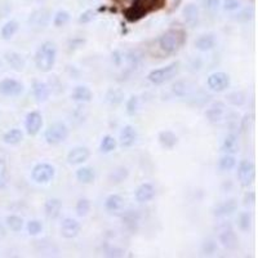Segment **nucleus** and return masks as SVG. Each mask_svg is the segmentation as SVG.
<instances>
[{
    "label": "nucleus",
    "instance_id": "4",
    "mask_svg": "<svg viewBox=\"0 0 258 258\" xmlns=\"http://www.w3.org/2000/svg\"><path fill=\"white\" fill-rule=\"evenodd\" d=\"M69 137V128L65 123L57 121L48 127V129L44 133V140L48 145H59L65 142Z\"/></svg>",
    "mask_w": 258,
    "mask_h": 258
},
{
    "label": "nucleus",
    "instance_id": "52",
    "mask_svg": "<svg viewBox=\"0 0 258 258\" xmlns=\"http://www.w3.org/2000/svg\"><path fill=\"white\" fill-rule=\"evenodd\" d=\"M129 1H133V0H129Z\"/></svg>",
    "mask_w": 258,
    "mask_h": 258
},
{
    "label": "nucleus",
    "instance_id": "14",
    "mask_svg": "<svg viewBox=\"0 0 258 258\" xmlns=\"http://www.w3.org/2000/svg\"><path fill=\"white\" fill-rule=\"evenodd\" d=\"M220 242H221L222 246L225 247L229 251H234V249L238 248V244H239V240H238L237 234L234 233V230L230 226L225 227L224 230L220 234Z\"/></svg>",
    "mask_w": 258,
    "mask_h": 258
},
{
    "label": "nucleus",
    "instance_id": "15",
    "mask_svg": "<svg viewBox=\"0 0 258 258\" xmlns=\"http://www.w3.org/2000/svg\"><path fill=\"white\" fill-rule=\"evenodd\" d=\"M138 138V133L136 131V128L132 125H125L120 132V146L127 149V147H132L136 143Z\"/></svg>",
    "mask_w": 258,
    "mask_h": 258
},
{
    "label": "nucleus",
    "instance_id": "45",
    "mask_svg": "<svg viewBox=\"0 0 258 258\" xmlns=\"http://www.w3.org/2000/svg\"><path fill=\"white\" fill-rule=\"evenodd\" d=\"M96 18V12L92 9H88L83 12L79 17V23H89L90 21H93Z\"/></svg>",
    "mask_w": 258,
    "mask_h": 258
},
{
    "label": "nucleus",
    "instance_id": "30",
    "mask_svg": "<svg viewBox=\"0 0 258 258\" xmlns=\"http://www.w3.org/2000/svg\"><path fill=\"white\" fill-rule=\"evenodd\" d=\"M18 22L17 21H8L5 25L1 27V37H3L4 40H10L16 32L18 31Z\"/></svg>",
    "mask_w": 258,
    "mask_h": 258
},
{
    "label": "nucleus",
    "instance_id": "1",
    "mask_svg": "<svg viewBox=\"0 0 258 258\" xmlns=\"http://www.w3.org/2000/svg\"><path fill=\"white\" fill-rule=\"evenodd\" d=\"M163 4L164 0H133V4L125 9L124 16L127 21L137 22L154 10L160 9Z\"/></svg>",
    "mask_w": 258,
    "mask_h": 258
},
{
    "label": "nucleus",
    "instance_id": "26",
    "mask_svg": "<svg viewBox=\"0 0 258 258\" xmlns=\"http://www.w3.org/2000/svg\"><path fill=\"white\" fill-rule=\"evenodd\" d=\"M123 206H124V200L118 194H112V195L107 196V199L105 200L106 211L111 212V213L120 211Z\"/></svg>",
    "mask_w": 258,
    "mask_h": 258
},
{
    "label": "nucleus",
    "instance_id": "33",
    "mask_svg": "<svg viewBox=\"0 0 258 258\" xmlns=\"http://www.w3.org/2000/svg\"><path fill=\"white\" fill-rule=\"evenodd\" d=\"M116 140L112 136H105V137L102 138V141H101V145H100V150L101 153L103 154H109V153H112L114 150L116 149Z\"/></svg>",
    "mask_w": 258,
    "mask_h": 258
},
{
    "label": "nucleus",
    "instance_id": "42",
    "mask_svg": "<svg viewBox=\"0 0 258 258\" xmlns=\"http://www.w3.org/2000/svg\"><path fill=\"white\" fill-rule=\"evenodd\" d=\"M26 229H27V233L30 234V235L35 237V235H39V234L41 233V230H43V225H41L40 221H37V220H32V221L27 222Z\"/></svg>",
    "mask_w": 258,
    "mask_h": 258
},
{
    "label": "nucleus",
    "instance_id": "48",
    "mask_svg": "<svg viewBox=\"0 0 258 258\" xmlns=\"http://www.w3.org/2000/svg\"><path fill=\"white\" fill-rule=\"evenodd\" d=\"M253 16V9H244L243 12L239 13V16H238L237 19L239 21H249V19L252 18Z\"/></svg>",
    "mask_w": 258,
    "mask_h": 258
},
{
    "label": "nucleus",
    "instance_id": "39",
    "mask_svg": "<svg viewBox=\"0 0 258 258\" xmlns=\"http://www.w3.org/2000/svg\"><path fill=\"white\" fill-rule=\"evenodd\" d=\"M75 211H76V215H78L79 217H85L90 211V202L88 199H85V198L84 199H80L76 203V208H75Z\"/></svg>",
    "mask_w": 258,
    "mask_h": 258
},
{
    "label": "nucleus",
    "instance_id": "40",
    "mask_svg": "<svg viewBox=\"0 0 258 258\" xmlns=\"http://www.w3.org/2000/svg\"><path fill=\"white\" fill-rule=\"evenodd\" d=\"M227 101L234 106H242L246 102V94L243 92H233V93L227 94Z\"/></svg>",
    "mask_w": 258,
    "mask_h": 258
},
{
    "label": "nucleus",
    "instance_id": "5",
    "mask_svg": "<svg viewBox=\"0 0 258 258\" xmlns=\"http://www.w3.org/2000/svg\"><path fill=\"white\" fill-rule=\"evenodd\" d=\"M178 70H180V62L176 61V62H172L171 65L168 66L153 70V71L147 75V79H149L153 84H163V83H165V81H168L169 79L173 78L174 75L178 72Z\"/></svg>",
    "mask_w": 258,
    "mask_h": 258
},
{
    "label": "nucleus",
    "instance_id": "37",
    "mask_svg": "<svg viewBox=\"0 0 258 258\" xmlns=\"http://www.w3.org/2000/svg\"><path fill=\"white\" fill-rule=\"evenodd\" d=\"M252 215L248 213V212H243L240 213L239 216V220H238V224H239L240 230L242 231H248L251 227H252Z\"/></svg>",
    "mask_w": 258,
    "mask_h": 258
},
{
    "label": "nucleus",
    "instance_id": "12",
    "mask_svg": "<svg viewBox=\"0 0 258 258\" xmlns=\"http://www.w3.org/2000/svg\"><path fill=\"white\" fill-rule=\"evenodd\" d=\"M80 224L74 218H65L61 224V235L65 239H74L80 233Z\"/></svg>",
    "mask_w": 258,
    "mask_h": 258
},
{
    "label": "nucleus",
    "instance_id": "50",
    "mask_svg": "<svg viewBox=\"0 0 258 258\" xmlns=\"http://www.w3.org/2000/svg\"><path fill=\"white\" fill-rule=\"evenodd\" d=\"M5 234H6L5 227H4V225L0 222V239H3V238L5 237Z\"/></svg>",
    "mask_w": 258,
    "mask_h": 258
},
{
    "label": "nucleus",
    "instance_id": "49",
    "mask_svg": "<svg viewBox=\"0 0 258 258\" xmlns=\"http://www.w3.org/2000/svg\"><path fill=\"white\" fill-rule=\"evenodd\" d=\"M255 202H256V194L253 193V191H251V193H248L246 195V198H244V204H246V206H253V204H255Z\"/></svg>",
    "mask_w": 258,
    "mask_h": 258
},
{
    "label": "nucleus",
    "instance_id": "28",
    "mask_svg": "<svg viewBox=\"0 0 258 258\" xmlns=\"http://www.w3.org/2000/svg\"><path fill=\"white\" fill-rule=\"evenodd\" d=\"M76 178H78L79 182L84 185L92 184L96 178V174H94V171L90 167H81L76 171Z\"/></svg>",
    "mask_w": 258,
    "mask_h": 258
},
{
    "label": "nucleus",
    "instance_id": "19",
    "mask_svg": "<svg viewBox=\"0 0 258 258\" xmlns=\"http://www.w3.org/2000/svg\"><path fill=\"white\" fill-rule=\"evenodd\" d=\"M155 187L153 186L151 184H142L137 190H136V200L138 203H147L150 200L154 199L155 196Z\"/></svg>",
    "mask_w": 258,
    "mask_h": 258
},
{
    "label": "nucleus",
    "instance_id": "20",
    "mask_svg": "<svg viewBox=\"0 0 258 258\" xmlns=\"http://www.w3.org/2000/svg\"><path fill=\"white\" fill-rule=\"evenodd\" d=\"M71 98L74 101H76V102L80 103L90 102L92 98H93V93H92V90L88 87H85V85H79V87H76L72 90Z\"/></svg>",
    "mask_w": 258,
    "mask_h": 258
},
{
    "label": "nucleus",
    "instance_id": "23",
    "mask_svg": "<svg viewBox=\"0 0 258 258\" xmlns=\"http://www.w3.org/2000/svg\"><path fill=\"white\" fill-rule=\"evenodd\" d=\"M238 209V203L235 199L227 200V202H224L222 204L216 207L215 209V216L216 217H226V216H230L231 213Z\"/></svg>",
    "mask_w": 258,
    "mask_h": 258
},
{
    "label": "nucleus",
    "instance_id": "27",
    "mask_svg": "<svg viewBox=\"0 0 258 258\" xmlns=\"http://www.w3.org/2000/svg\"><path fill=\"white\" fill-rule=\"evenodd\" d=\"M238 150H239V141H238V137L235 134H229L226 138L224 140V143H222V151L225 154H237Z\"/></svg>",
    "mask_w": 258,
    "mask_h": 258
},
{
    "label": "nucleus",
    "instance_id": "44",
    "mask_svg": "<svg viewBox=\"0 0 258 258\" xmlns=\"http://www.w3.org/2000/svg\"><path fill=\"white\" fill-rule=\"evenodd\" d=\"M6 186V164L3 159H0V190Z\"/></svg>",
    "mask_w": 258,
    "mask_h": 258
},
{
    "label": "nucleus",
    "instance_id": "36",
    "mask_svg": "<svg viewBox=\"0 0 258 258\" xmlns=\"http://www.w3.org/2000/svg\"><path fill=\"white\" fill-rule=\"evenodd\" d=\"M70 21V13L67 10H58L53 18V25L56 27H63Z\"/></svg>",
    "mask_w": 258,
    "mask_h": 258
},
{
    "label": "nucleus",
    "instance_id": "24",
    "mask_svg": "<svg viewBox=\"0 0 258 258\" xmlns=\"http://www.w3.org/2000/svg\"><path fill=\"white\" fill-rule=\"evenodd\" d=\"M216 45V37L212 34L202 35L200 37H198L195 41L196 49H199L200 52H208L212 50Z\"/></svg>",
    "mask_w": 258,
    "mask_h": 258
},
{
    "label": "nucleus",
    "instance_id": "22",
    "mask_svg": "<svg viewBox=\"0 0 258 258\" xmlns=\"http://www.w3.org/2000/svg\"><path fill=\"white\" fill-rule=\"evenodd\" d=\"M5 61L8 62V65H9L13 70H16V71H22V70L25 69L26 61L19 53L17 52L5 53Z\"/></svg>",
    "mask_w": 258,
    "mask_h": 258
},
{
    "label": "nucleus",
    "instance_id": "17",
    "mask_svg": "<svg viewBox=\"0 0 258 258\" xmlns=\"http://www.w3.org/2000/svg\"><path fill=\"white\" fill-rule=\"evenodd\" d=\"M61 211H62V202L57 198H52V199H48L44 204V213L47 216V218L49 220H56L61 215Z\"/></svg>",
    "mask_w": 258,
    "mask_h": 258
},
{
    "label": "nucleus",
    "instance_id": "25",
    "mask_svg": "<svg viewBox=\"0 0 258 258\" xmlns=\"http://www.w3.org/2000/svg\"><path fill=\"white\" fill-rule=\"evenodd\" d=\"M184 18L187 25L194 27L198 23V19H199V9H198V6L194 5V4H189V5L185 6Z\"/></svg>",
    "mask_w": 258,
    "mask_h": 258
},
{
    "label": "nucleus",
    "instance_id": "6",
    "mask_svg": "<svg viewBox=\"0 0 258 258\" xmlns=\"http://www.w3.org/2000/svg\"><path fill=\"white\" fill-rule=\"evenodd\" d=\"M54 174H56V171L53 168V165L48 164V163H40V164L34 167L31 172V177L36 184L44 185L49 184L54 177Z\"/></svg>",
    "mask_w": 258,
    "mask_h": 258
},
{
    "label": "nucleus",
    "instance_id": "7",
    "mask_svg": "<svg viewBox=\"0 0 258 258\" xmlns=\"http://www.w3.org/2000/svg\"><path fill=\"white\" fill-rule=\"evenodd\" d=\"M238 178L242 186L248 187L255 182L256 178V167L255 163L251 160H243L238 167Z\"/></svg>",
    "mask_w": 258,
    "mask_h": 258
},
{
    "label": "nucleus",
    "instance_id": "41",
    "mask_svg": "<svg viewBox=\"0 0 258 258\" xmlns=\"http://www.w3.org/2000/svg\"><path fill=\"white\" fill-rule=\"evenodd\" d=\"M190 84L187 83V81L185 80H181V81H177L176 84L173 85V90L174 93L177 94V96L182 97V96H186V94H189L190 92Z\"/></svg>",
    "mask_w": 258,
    "mask_h": 258
},
{
    "label": "nucleus",
    "instance_id": "43",
    "mask_svg": "<svg viewBox=\"0 0 258 258\" xmlns=\"http://www.w3.org/2000/svg\"><path fill=\"white\" fill-rule=\"evenodd\" d=\"M224 9L227 12H233V10L239 9L242 6V0H225L224 1Z\"/></svg>",
    "mask_w": 258,
    "mask_h": 258
},
{
    "label": "nucleus",
    "instance_id": "31",
    "mask_svg": "<svg viewBox=\"0 0 258 258\" xmlns=\"http://www.w3.org/2000/svg\"><path fill=\"white\" fill-rule=\"evenodd\" d=\"M5 224H6V226L9 227L12 231H14V233H19V231L23 229V226H25V221H23V218L19 217V216H16V215L8 216L5 220Z\"/></svg>",
    "mask_w": 258,
    "mask_h": 258
},
{
    "label": "nucleus",
    "instance_id": "10",
    "mask_svg": "<svg viewBox=\"0 0 258 258\" xmlns=\"http://www.w3.org/2000/svg\"><path fill=\"white\" fill-rule=\"evenodd\" d=\"M43 127V116L39 111L28 112L25 119V128L28 136H36Z\"/></svg>",
    "mask_w": 258,
    "mask_h": 258
},
{
    "label": "nucleus",
    "instance_id": "34",
    "mask_svg": "<svg viewBox=\"0 0 258 258\" xmlns=\"http://www.w3.org/2000/svg\"><path fill=\"white\" fill-rule=\"evenodd\" d=\"M235 165H237V159L234 158L233 155H230V154H225L221 158V160H220V163H218L220 169L224 172L231 171Z\"/></svg>",
    "mask_w": 258,
    "mask_h": 258
},
{
    "label": "nucleus",
    "instance_id": "11",
    "mask_svg": "<svg viewBox=\"0 0 258 258\" xmlns=\"http://www.w3.org/2000/svg\"><path fill=\"white\" fill-rule=\"evenodd\" d=\"M89 156L90 151L88 147L76 146L70 150V153L67 154V163L70 165L83 164V163H85L89 159Z\"/></svg>",
    "mask_w": 258,
    "mask_h": 258
},
{
    "label": "nucleus",
    "instance_id": "2",
    "mask_svg": "<svg viewBox=\"0 0 258 258\" xmlns=\"http://www.w3.org/2000/svg\"><path fill=\"white\" fill-rule=\"evenodd\" d=\"M57 59L56 44L52 41H44L35 53V65L41 72H49L54 67Z\"/></svg>",
    "mask_w": 258,
    "mask_h": 258
},
{
    "label": "nucleus",
    "instance_id": "13",
    "mask_svg": "<svg viewBox=\"0 0 258 258\" xmlns=\"http://www.w3.org/2000/svg\"><path fill=\"white\" fill-rule=\"evenodd\" d=\"M50 21V13L47 9H37L30 14L28 23L35 28L47 27Z\"/></svg>",
    "mask_w": 258,
    "mask_h": 258
},
{
    "label": "nucleus",
    "instance_id": "47",
    "mask_svg": "<svg viewBox=\"0 0 258 258\" xmlns=\"http://www.w3.org/2000/svg\"><path fill=\"white\" fill-rule=\"evenodd\" d=\"M222 5V0H206V8L207 9L215 12L220 6Z\"/></svg>",
    "mask_w": 258,
    "mask_h": 258
},
{
    "label": "nucleus",
    "instance_id": "38",
    "mask_svg": "<svg viewBox=\"0 0 258 258\" xmlns=\"http://www.w3.org/2000/svg\"><path fill=\"white\" fill-rule=\"evenodd\" d=\"M138 107H140V100H138L137 96H132L127 101V105H125V110H127V114L129 116L136 115L138 111Z\"/></svg>",
    "mask_w": 258,
    "mask_h": 258
},
{
    "label": "nucleus",
    "instance_id": "29",
    "mask_svg": "<svg viewBox=\"0 0 258 258\" xmlns=\"http://www.w3.org/2000/svg\"><path fill=\"white\" fill-rule=\"evenodd\" d=\"M22 140H23V133L18 128H13L3 136V141L6 145H18Z\"/></svg>",
    "mask_w": 258,
    "mask_h": 258
},
{
    "label": "nucleus",
    "instance_id": "35",
    "mask_svg": "<svg viewBox=\"0 0 258 258\" xmlns=\"http://www.w3.org/2000/svg\"><path fill=\"white\" fill-rule=\"evenodd\" d=\"M124 100V93L120 89H110L106 94V101L111 105H119Z\"/></svg>",
    "mask_w": 258,
    "mask_h": 258
},
{
    "label": "nucleus",
    "instance_id": "8",
    "mask_svg": "<svg viewBox=\"0 0 258 258\" xmlns=\"http://www.w3.org/2000/svg\"><path fill=\"white\" fill-rule=\"evenodd\" d=\"M207 83L213 92H224L230 87V76L226 72L222 71L213 72L212 75H209Z\"/></svg>",
    "mask_w": 258,
    "mask_h": 258
},
{
    "label": "nucleus",
    "instance_id": "21",
    "mask_svg": "<svg viewBox=\"0 0 258 258\" xmlns=\"http://www.w3.org/2000/svg\"><path fill=\"white\" fill-rule=\"evenodd\" d=\"M159 143L162 145L164 149L172 150L176 145L178 143V137L176 136V133H173L169 129H165L159 133Z\"/></svg>",
    "mask_w": 258,
    "mask_h": 258
},
{
    "label": "nucleus",
    "instance_id": "32",
    "mask_svg": "<svg viewBox=\"0 0 258 258\" xmlns=\"http://www.w3.org/2000/svg\"><path fill=\"white\" fill-rule=\"evenodd\" d=\"M128 176H129V171H128L125 167H118V168L114 169V171L111 172L109 178L112 184H120V182H123Z\"/></svg>",
    "mask_w": 258,
    "mask_h": 258
},
{
    "label": "nucleus",
    "instance_id": "51",
    "mask_svg": "<svg viewBox=\"0 0 258 258\" xmlns=\"http://www.w3.org/2000/svg\"><path fill=\"white\" fill-rule=\"evenodd\" d=\"M0 66H1V61H0Z\"/></svg>",
    "mask_w": 258,
    "mask_h": 258
},
{
    "label": "nucleus",
    "instance_id": "18",
    "mask_svg": "<svg viewBox=\"0 0 258 258\" xmlns=\"http://www.w3.org/2000/svg\"><path fill=\"white\" fill-rule=\"evenodd\" d=\"M32 94H34V98L36 100V102L43 103L45 101H48L50 96V90L44 81L35 80L34 84H32Z\"/></svg>",
    "mask_w": 258,
    "mask_h": 258
},
{
    "label": "nucleus",
    "instance_id": "9",
    "mask_svg": "<svg viewBox=\"0 0 258 258\" xmlns=\"http://www.w3.org/2000/svg\"><path fill=\"white\" fill-rule=\"evenodd\" d=\"M23 92V84L16 79L6 78L0 81V93L6 97H17Z\"/></svg>",
    "mask_w": 258,
    "mask_h": 258
},
{
    "label": "nucleus",
    "instance_id": "3",
    "mask_svg": "<svg viewBox=\"0 0 258 258\" xmlns=\"http://www.w3.org/2000/svg\"><path fill=\"white\" fill-rule=\"evenodd\" d=\"M185 39H186V34H185L184 30H181V28H169L168 31H165L160 36L159 45H160L163 52H165L167 54H172V53L177 52L184 45Z\"/></svg>",
    "mask_w": 258,
    "mask_h": 258
},
{
    "label": "nucleus",
    "instance_id": "16",
    "mask_svg": "<svg viewBox=\"0 0 258 258\" xmlns=\"http://www.w3.org/2000/svg\"><path fill=\"white\" fill-rule=\"evenodd\" d=\"M225 111H226L225 103L221 102V101H218V102H215L207 110L206 116L211 123H220L224 119Z\"/></svg>",
    "mask_w": 258,
    "mask_h": 258
},
{
    "label": "nucleus",
    "instance_id": "46",
    "mask_svg": "<svg viewBox=\"0 0 258 258\" xmlns=\"http://www.w3.org/2000/svg\"><path fill=\"white\" fill-rule=\"evenodd\" d=\"M216 249H217V244H216L213 240H207V242L204 243V246H203V251H204L207 255H212V253H215Z\"/></svg>",
    "mask_w": 258,
    "mask_h": 258
}]
</instances>
